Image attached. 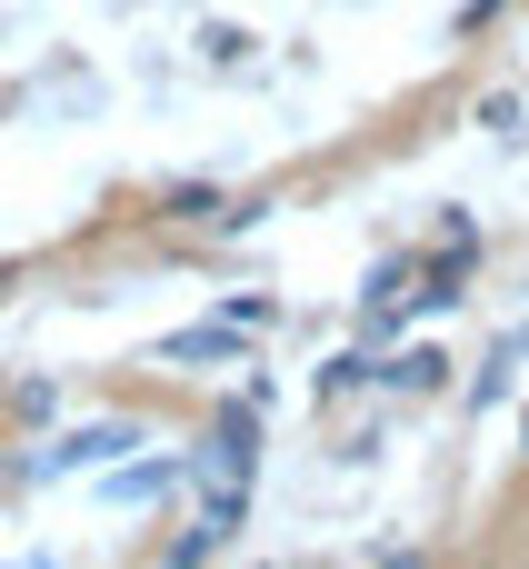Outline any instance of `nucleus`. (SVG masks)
Instances as JSON below:
<instances>
[{
  "label": "nucleus",
  "mask_w": 529,
  "mask_h": 569,
  "mask_svg": "<svg viewBox=\"0 0 529 569\" xmlns=\"http://www.w3.org/2000/svg\"><path fill=\"white\" fill-rule=\"evenodd\" d=\"M390 569H420V560H390Z\"/></svg>",
  "instance_id": "obj_1"
}]
</instances>
